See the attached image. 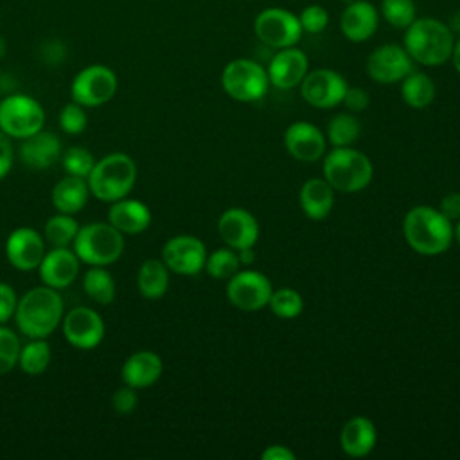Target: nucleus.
I'll list each match as a JSON object with an SVG mask.
<instances>
[{"mask_svg": "<svg viewBox=\"0 0 460 460\" xmlns=\"http://www.w3.org/2000/svg\"><path fill=\"white\" fill-rule=\"evenodd\" d=\"M402 234L417 253L438 255L451 246L453 225L438 208L419 205L406 212Z\"/></svg>", "mask_w": 460, "mask_h": 460, "instance_id": "obj_1", "label": "nucleus"}, {"mask_svg": "<svg viewBox=\"0 0 460 460\" xmlns=\"http://www.w3.org/2000/svg\"><path fill=\"white\" fill-rule=\"evenodd\" d=\"M14 318L25 336L47 338L63 320V298L54 288H34L18 300Z\"/></svg>", "mask_w": 460, "mask_h": 460, "instance_id": "obj_2", "label": "nucleus"}, {"mask_svg": "<svg viewBox=\"0 0 460 460\" xmlns=\"http://www.w3.org/2000/svg\"><path fill=\"white\" fill-rule=\"evenodd\" d=\"M453 47L451 29L435 18L413 20L406 27L404 50L420 65L437 66L446 63L453 54Z\"/></svg>", "mask_w": 460, "mask_h": 460, "instance_id": "obj_3", "label": "nucleus"}, {"mask_svg": "<svg viewBox=\"0 0 460 460\" xmlns=\"http://www.w3.org/2000/svg\"><path fill=\"white\" fill-rule=\"evenodd\" d=\"M137 180V165L126 153H110L93 164L86 183L90 192L101 199L113 203L126 198Z\"/></svg>", "mask_w": 460, "mask_h": 460, "instance_id": "obj_4", "label": "nucleus"}, {"mask_svg": "<svg viewBox=\"0 0 460 460\" xmlns=\"http://www.w3.org/2000/svg\"><path fill=\"white\" fill-rule=\"evenodd\" d=\"M372 174L370 158L350 146L334 147L323 160V178L340 192H359L367 189Z\"/></svg>", "mask_w": 460, "mask_h": 460, "instance_id": "obj_5", "label": "nucleus"}, {"mask_svg": "<svg viewBox=\"0 0 460 460\" xmlns=\"http://www.w3.org/2000/svg\"><path fill=\"white\" fill-rule=\"evenodd\" d=\"M77 259L90 266H108L124 252V234L111 223H88L79 226L74 239Z\"/></svg>", "mask_w": 460, "mask_h": 460, "instance_id": "obj_6", "label": "nucleus"}, {"mask_svg": "<svg viewBox=\"0 0 460 460\" xmlns=\"http://www.w3.org/2000/svg\"><path fill=\"white\" fill-rule=\"evenodd\" d=\"M45 111L41 104L23 93H13L0 101V129L9 138H27L43 129Z\"/></svg>", "mask_w": 460, "mask_h": 460, "instance_id": "obj_7", "label": "nucleus"}, {"mask_svg": "<svg viewBox=\"0 0 460 460\" xmlns=\"http://www.w3.org/2000/svg\"><path fill=\"white\" fill-rule=\"evenodd\" d=\"M223 90L235 101L252 102L261 99L270 86L268 72L252 59H234L221 74Z\"/></svg>", "mask_w": 460, "mask_h": 460, "instance_id": "obj_8", "label": "nucleus"}, {"mask_svg": "<svg viewBox=\"0 0 460 460\" xmlns=\"http://www.w3.org/2000/svg\"><path fill=\"white\" fill-rule=\"evenodd\" d=\"M117 74L106 65H90L83 68L72 81V101L84 108L106 104L117 92Z\"/></svg>", "mask_w": 460, "mask_h": 460, "instance_id": "obj_9", "label": "nucleus"}, {"mask_svg": "<svg viewBox=\"0 0 460 460\" xmlns=\"http://www.w3.org/2000/svg\"><path fill=\"white\" fill-rule=\"evenodd\" d=\"M257 38L275 49L293 47L302 38V23L298 16L282 7H268L261 11L253 23Z\"/></svg>", "mask_w": 460, "mask_h": 460, "instance_id": "obj_10", "label": "nucleus"}, {"mask_svg": "<svg viewBox=\"0 0 460 460\" xmlns=\"http://www.w3.org/2000/svg\"><path fill=\"white\" fill-rule=\"evenodd\" d=\"M270 279L255 270L237 271L226 286L230 304L241 311H259L268 305L271 296Z\"/></svg>", "mask_w": 460, "mask_h": 460, "instance_id": "obj_11", "label": "nucleus"}, {"mask_svg": "<svg viewBox=\"0 0 460 460\" xmlns=\"http://www.w3.org/2000/svg\"><path fill=\"white\" fill-rule=\"evenodd\" d=\"M300 84L304 101L320 110L338 106L347 92V81L343 75L331 68H316L307 72Z\"/></svg>", "mask_w": 460, "mask_h": 460, "instance_id": "obj_12", "label": "nucleus"}, {"mask_svg": "<svg viewBox=\"0 0 460 460\" xmlns=\"http://www.w3.org/2000/svg\"><path fill=\"white\" fill-rule=\"evenodd\" d=\"M63 334L66 341L79 350L95 349L104 338V322L92 307L79 305L63 314Z\"/></svg>", "mask_w": 460, "mask_h": 460, "instance_id": "obj_13", "label": "nucleus"}, {"mask_svg": "<svg viewBox=\"0 0 460 460\" xmlns=\"http://www.w3.org/2000/svg\"><path fill=\"white\" fill-rule=\"evenodd\" d=\"M162 261L172 273L196 275L205 268L207 248L194 235H176L164 244Z\"/></svg>", "mask_w": 460, "mask_h": 460, "instance_id": "obj_14", "label": "nucleus"}, {"mask_svg": "<svg viewBox=\"0 0 460 460\" xmlns=\"http://www.w3.org/2000/svg\"><path fill=\"white\" fill-rule=\"evenodd\" d=\"M367 72L377 83H397L413 72V59L402 47L386 43L370 52L367 59Z\"/></svg>", "mask_w": 460, "mask_h": 460, "instance_id": "obj_15", "label": "nucleus"}, {"mask_svg": "<svg viewBox=\"0 0 460 460\" xmlns=\"http://www.w3.org/2000/svg\"><path fill=\"white\" fill-rule=\"evenodd\" d=\"M45 255L43 237L31 226L14 228L5 241V257L20 271L36 270Z\"/></svg>", "mask_w": 460, "mask_h": 460, "instance_id": "obj_16", "label": "nucleus"}, {"mask_svg": "<svg viewBox=\"0 0 460 460\" xmlns=\"http://www.w3.org/2000/svg\"><path fill=\"white\" fill-rule=\"evenodd\" d=\"M217 232L225 244L234 250L252 248L259 239V223L244 208H228L217 219Z\"/></svg>", "mask_w": 460, "mask_h": 460, "instance_id": "obj_17", "label": "nucleus"}, {"mask_svg": "<svg viewBox=\"0 0 460 460\" xmlns=\"http://www.w3.org/2000/svg\"><path fill=\"white\" fill-rule=\"evenodd\" d=\"M38 271L45 286L63 289L75 280L79 273V259L68 246H54V250L43 255Z\"/></svg>", "mask_w": 460, "mask_h": 460, "instance_id": "obj_18", "label": "nucleus"}, {"mask_svg": "<svg viewBox=\"0 0 460 460\" xmlns=\"http://www.w3.org/2000/svg\"><path fill=\"white\" fill-rule=\"evenodd\" d=\"M288 153L300 162H316L325 153V137L320 128L311 122H293L284 133Z\"/></svg>", "mask_w": 460, "mask_h": 460, "instance_id": "obj_19", "label": "nucleus"}, {"mask_svg": "<svg viewBox=\"0 0 460 460\" xmlns=\"http://www.w3.org/2000/svg\"><path fill=\"white\" fill-rule=\"evenodd\" d=\"M309 68V61L304 50L293 47L280 49L270 66H268V77L270 83L280 90H289L302 83Z\"/></svg>", "mask_w": 460, "mask_h": 460, "instance_id": "obj_20", "label": "nucleus"}, {"mask_svg": "<svg viewBox=\"0 0 460 460\" xmlns=\"http://www.w3.org/2000/svg\"><path fill=\"white\" fill-rule=\"evenodd\" d=\"M18 155L31 169H49L61 158V140L52 131L40 129L22 140Z\"/></svg>", "mask_w": 460, "mask_h": 460, "instance_id": "obj_21", "label": "nucleus"}, {"mask_svg": "<svg viewBox=\"0 0 460 460\" xmlns=\"http://www.w3.org/2000/svg\"><path fill=\"white\" fill-rule=\"evenodd\" d=\"M108 223H111L124 235H137L149 226L151 210L140 199L126 196L111 203L108 210Z\"/></svg>", "mask_w": 460, "mask_h": 460, "instance_id": "obj_22", "label": "nucleus"}, {"mask_svg": "<svg viewBox=\"0 0 460 460\" xmlns=\"http://www.w3.org/2000/svg\"><path fill=\"white\" fill-rule=\"evenodd\" d=\"M164 365L162 358L153 350H138L131 354L120 370L122 381L128 386L137 388H147L155 385L162 376Z\"/></svg>", "mask_w": 460, "mask_h": 460, "instance_id": "obj_23", "label": "nucleus"}, {"mask_svg": "<svg viewBox=\"0 0 460 460\" xmlns=\"http://www.w3.org/2000/svg\"><path fill=\"white\" fill-rule=\"evenodd\" d=\"M377 20H379L377 9L370 2L359 0V2H350L345 7L340 25L347 40L365 41L376 32Z\"/></svg>", "mask_w": 460, "mask_h": 460, "instance_id": "obj_24", "label": "nucleus"}, {"mask_svg": "<svg viewBox=\"0 0 460 460\" xmlns=\"http://www.w3.org/2000/svg\"><path fill=\"white\" fill-rule=\"evenodd\" d=\"M377 440L376 426L370 419L358 415L345 422V426L340 431V446L345 455L352 458L367 456Z\"/></svg>", "mask_w": 460, "mask_h": 460, "instance_id": "obj_25", "label": "nucleus"}, {"mask_svg": "<svg viewBox=\"0 0 460 460\" xmlns=\"http://www.w3.org/2000/svg\"><path fill=\"white\" fill-rule=\"evenodd\" d=\"M334 205V189L325 178H311L300 189V207L313 221L325 219Z\"/></svg>", "mask_w": 460, "mask_h": 460, "instance_id": "obj_26", "label": "nucleus"}, {"mask_svg": "<svg viewBox=\"0 0 460 460\" xmlns=\"http://www.w3.org/2000/svg\"><path fill=\"white\" fill-rule=\"evenodd\" d=\"M88 194L84 178L66 174L52 189V205L61 214H75L88 203Z\"/></svg>", "mask_w": 460, "mask_h": 460, "instance_id": "obj_27", "label": "nucleus"}, {"mask_svg": "<svg viewBox=\"0 0 460 460\" xmlns=\"http://www.w3.org/2000/svg\"><path fill=\"white\" fill-rule=\"evenodd\" d=\"M137 286L140 295L149 300L164 296L169 288V268L158 259L144 261L138 268Z\"/></svg>", "mask_w": 460, "mask_h": 460, "instance_id": "obj_28", "label": "nucleus"}, {"mask_svg": "<svg viewBox=\"0 0 460 460\" xmlns=\"http://www.w3.org/2000/svg\"><path fill=\"white\" fill-rule=\"evenodd\" d=\"M402 101L411 108H426L435 99V83L424 72H410L401 86Z\"/></svg>", "mask_w": 460, "mask_h": 460, "instance_id": "obj_29", "label": "nucleus"}, {"mask_svg": "<svg viewBox=\"0 0 460 460\" xmlns=\"http://www.w3.org/2000/svg\"><path fill=\"white\" fill-rule=\"evenodd\" d=\"M84 293L97 304L108 305L115 298V280L104 266H92L83 279Z\"/></svg>", "mask_w": 460, "mask_h": 460, "instance_id": "obj_30", "label": "nucleus"}, {"mask_svg": "<svg viewBox=\"0 0 460 460\" xmlns=\"http://www.w3.org/2000/svg\"><path fill=\"white\" fill-rule=\"evenodd\" d=\"M50 359L52 350L45 338H31V341L20 349L18 365L25 374L40 376L47 370Z\"/></svg>", "mask_w": 460, "mask_h": 460, "instance_id": "obj_31", "label": "nucleus"}, {"mask_svg": "<svg viewBox=\"0 0 460 460\" xmlns=\"http://www.w3.org/2000/svg\"><path fill=\"white\" fill-rule=\"evenodd\" d=\"M361 124L354 115L338 113L327 124V138L334 147H345L358 140Z\"/></svg>", "mask_w": 460, "mask_h": 460, "instance_id": "obj_32", "label": "nucleus"}, {"mask_svg": "<svg viewBox=\"0 0 460 460\" xmlns=\"http://www.w3.org/2000/svg\"><path fill=\"white\" fill-rule=\"evenodd\" d=\"M241 261L237 255V250L234 248H219L207 255L205 270L212 279L217 280H230L239 271Z\"/></svg>", "mask_w": 460, "mask_h": 460, "instance_id": "obj_33", "label": "nucleus"}, {"mask_svg": "<svg viewBox=\"0 0 460 460\" xmlns=\"http://www.w3.org/2000/svg\"><path fill=\"white\" fill-rule=\"evenodd\" d=\"M79 230V223L72 217V214H58L47 219L45 223V239L52 246H68L74 243Z\"/></svg>", "mask_w": 460, "mask_h": 460, "instance_id": "obj_34", "label": "nucleus"}, {"mask_svg": "<svg viewBox=\"0 0 460 460\" xmlns=\"http://www.w3.org/2000/svg\"><path fill=\"white\" fill-rule=\"evenodd\" d=\"M271 313L279 318L291 320L296 318L304 309V300L298 291L291 288H280L277 291H271L270 302H268Z\"/></svg>", "mask_w": 460, "mask_h": 460, "instance_id": "obj_35", "label": "nucleus"}, {"mask_svg": "<svg viewBox=\"0 0 460 460\" xmlns=\"http://www.w3.org/2000/svg\"><path fill=\"white\" fill-rule=\"evenodd\" d=\"M93 155L84 147H70L61 155V165L66 174L88 178L90 171L93 169Z\"/></svg>", "mask_w": 460, "mask_h": 460, "instance_id": "obj_36", "label": "nucleus"}, {"mask_svg": "<svg viewBox=\"0 0 460 460\" xmlns=\"http://www.w3.org/2000/svg\"><path fill=\"white\" fill-rule=\"evenodd\" d=\"M381 13L385 20L397 29H406L415 20L413 0H383Z\"/></svg>", "mask_w": 460, "mask_h": 460, "instance_id": "obj_37", "label": "nucleus"}, {"mask_svg": "<svg viewBox=\"0 0 460 460\" xmlns=\"http://www.w3.org/2000/svg\"><path fill=\"white\" fill-rule=\"evenodd\" d=\"M20 349L22 345L14 331L0 323V376L11 372L16 367L20 358Z\"/></svg>", "mask_w": 460, "mask_h": 460, "instance_id": "obj_38", "label": "nucleus"}, {"mask_svg": "<svg viewBox=\"0 0 460 460\" xmlns=\"http://www.w3.org/2000/svg\"><path fill=\"white\" fill-rule=\"evenodd\" d=\"M86 113H84V106L77 104L75 101L68 102L63 106L61 113H59V126L65 133L68 135H79L84 131L86 128Z\"/></svg>", "mask_w": 460, "mask_h": 460, "instance_id": "obj_39", "label": "nucleus"}, {"mask_svg": "<svg viewBox=\"0 0 460 460\" xmlns=\"http://www.w3.org/2000/svg\"><path fill=\"white\" fill-rule=\"evenodd\" d=\"M300 23H302V29L311 32V34H318L322 32L325 27H327V22H329V14L323 7L320 5H309L302 11L300 14Z\"/></svg>", "mask_w": 460, "mask_h": 460, "instance_id": "obj_40", "label": "nucleus"}, {"mask_svg": "<svg viewBox=\"0 0 460 460\" xmlns=\"http://www.w3.org/2000/svg\"><path fill=\"white\" fill-rule=\"evenodd\" d=\"M137 402H138L137 392L133 386H128V385L115 390V394L111 395V406L119 413H131L137 408Z\"/></svg>", "mask_w": 460, "mask_h": 460, "instance_id": "obj_41", "label": "nucleus"}, {"mask_svg": "<svg viewBox=\"0 0 460 460\" xmlns=\"http://www.w3.org/2000/svg\"><path fill=\"white\" fill-rule=\"evenodd\" d=\"M18 296L11 284L0 282V323H5L16 311Z\"/></svg>", "mask_w": 460, "mask_h": 460, "instance_id": "obj_42", "label": "nucleus"}, {"mask_svg": "<svg viewBox=\"0 0 460 460\" xmlns=\"http://www.w3.org/2000/svg\"><path fill=\"white\" fill-rule=\"evenodd\" d=\"M341 102L352 111H361L368 106V93L359 86H352V88L347 86V92H345Z\"/></svg>", "mask_w": 460, "mask_h": 460, "instance_id": "obj_43", "label": "nucleus"}, {"mask_svg": "<svg viewBox=\"0 0 460 460\" xmlns=\"http://www.w3.org/2000/svg\"><path fill=\"white\" fill-rule=\"evenodd\" d=\"M13 167V146L9 137L0 129V180L7 176Z\"/></svg>", "mask_w": 460, "mask_h": 460, "instance_id": "obj_44", "label": "nucleus"}, {"mask_svg": "<svg viewBox=\"0 0 460 460\" xmlns=\"http://www.w3.org/2000/svg\"><path fill=\"white\" fill-rule=\"evenodd\" d=\"M438 210L449 219H460V192H449L442 198Z\"/></svg>", "mask_w": 460, "mask_h": 460, "instance_id": "obj_45", "label": "nucleus"}, {"mask_svg": "<svg viewBox=\"0 0 460 460\" xmlns=\"http://www.w3.org/2000/svg\"><path fill=\"white\" fill-rule=\"evenodd\" d=\"M262 460H295L296 455L286 447V446H279V444H273L270 447H266L261 455Z\"/></svg>", "mask_w": 460, "mask_h": 460, "instance_id": "obj_46", "label": "nucleus"}, {"mask_svg": "<svg viewBox=\"0 0 460 460\" xmlns=\"http://www.w3.org/2000/svg\"><path fill=\"white\" fill-rule=\"evenodd\" d=\"M237 255H239V261H241V264H250V262H253V259H255V252H253V246H252V248H243V250H237Z\"/></svg>", "mask_w": 460, "mask_h": 460, "instance_id": "obj_47", "label": "nucleus"}, {"mask_svg": "<svg viewBox=\"0 0 460 460\" xmlns=\"http://www.w3.org/2000/svg\"><path fill=\"white\" fill-rule=\"evenodd\" d=\"M453 65H455V68H456V72L460 74V40L455 43V47H453Z\"/></svg>", "mask_w": 460, "mask_h": 460, "instance_id": "obj_48", "label": "nucleus"}, {"mask_svg": "<svg viewBox=\"0 0 460 460\" xmlns=\"http://www.w3.org/2000/svg\"><path fill=\"white\" fill-rule=\"evenodd\" d=\"M453 237L456 239V243H458V246H460V219H458V223H456V226L453 228Z\"/></svg>", "mask_w": 460, "mask_h": 460, "instance_id": "obj_49", "label": "nucleus"}, {"mask_svg": "<svg viewBox=\"0 0 460 460\" xmlns=\"http://www.w3.org/2000/svg\"><path fill=\"white\" fill-rule=\"evenodd\" d=\"M5 54V43H4V40L0 38V58Z\"/></svg>", "mask_w": 460, "mask_h": 460, "instance_id": "obj_50", "label": "nucleus"}]
</instances>
